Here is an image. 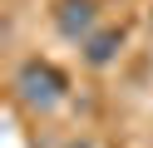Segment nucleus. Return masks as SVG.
Here are the masks:
<instances>
[{
    "mask_svg": "<svg viewBox=\"0 0 153 148\" xmlns=\"http://www.w3.org/2000/svg\"><path fill=\"white\" fill-rule=\"evenodd\" d=\"M15 89H20V104H25V109H35V114H50V109H59V104H64V74H59L54 64H45V59L20 64Z\"/></svg>",
    "mask_w": 153,
    "mask_h": 148,
    "instance_id": "f257e3e1",
    "label": "nucleus"
},
{
    "mask_svg": "<svg viewBox=\"0 0 153 148\" xmlns=\"http://www.w3.org/2000/svg\"><path fill=\"white\" fill-rule=\"evenodd\" d=\"M59 30H64L69 39L89 35V30H94V5H89V0H69V5H64V15H59Z\"/></svg>",
    "mask_w": 153,
    "mask_h": 148,
    "instance_id": "f03ea898",
    "label": "nucleus"
},
{
    "mask_svg": "<svg viewBox=\"0 0 153 148\" xmlns=\"http://www.w3.org/2000/svg\"><path fill=\"white\" fill-rule=\"evenodd\" d=\"M114 49H119V30H99V35H89V45H84V59H89V64H109Z\"/></svg>",
    "mask_w": 153,
    "mask_h": 148,
    "instance_id": "7ed1b4c3",
    "label": "nucleus"
},
{
    "mask_svg": "<svg viewBox=\"0 0 153 148\" xmlns=\"http://www.w3.org/2000/svg\"><path fill=\"white\" fill-rule=\"evenodd\" d=\"M69 148H99V143H89V138H79V143H69Z\"/></svg>",
    "mask_w": 153,
    "mask_h": 148,
    "instance_id": "20e7f679",
    "label": "nucleus"
}]
</instances>
